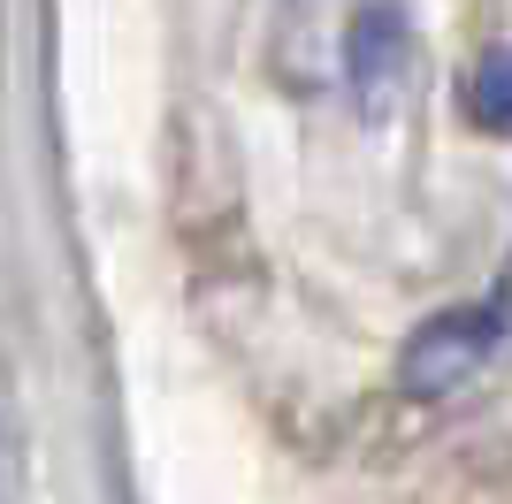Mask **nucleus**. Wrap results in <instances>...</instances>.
<instances>
[{
  "instance_id": "nucleus-1",
  "label": "nucleus",
  "mask_w": 512,
  "mask_h": 504,
  "mask_svg": "<svg viewBox=\"0 0 512 504\" xmlns=\"http://www.w3.org/2000/svg\"><path fill=\"white\" fill-rule=\"evenodd\" d=\"M505 336H512V291H490V298H467V306L428 314L421 329L406 336V352H398L406 398H451L467 375H482L497 359Z\"/></svg>"
},
{
  "instance_id": "nucleus-2",
  "label": "nucleus",
  "mask_w": 512,
  "mask_h": 504,
  "mask_svg": "<svg viewBox=\"0 0 512 504\" xmlns=\"http://www.w3.org/2000/svg\"><path fill=\"white\" fill-rule=\"evenodd\" d=\"M406 54H413V39H406V16L398 8H360L352 16V39H344V84H352V100L367 107V115H390V100L406 92Z\"/></svg>"
},
{
  "instance_id": "nucleus-3",
  "label": "nucleus",
  "mask_w": 512,
  "mask_h": 504,
  "mask_svg": "<svg viewBox=\"0 0 512 504\" xmlns=\"http://www.w3.org/2000/svg\"><path fill=\"white\" fill-rule=\"evenodd\" d=\"M467 115H474L482 130H497V138L512 130V46H490V54L474 62V77H467Z\"/></svg>"
}]
</instances>
